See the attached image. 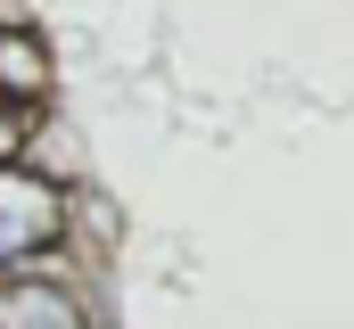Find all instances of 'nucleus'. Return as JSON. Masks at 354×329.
Returning a JSON list of instances; mask_svg holds the SVG:
<instances>
[{"instance_id": "obj_4", "label": "nucleus", "mask_w": 354, "mask_h": 329, "mask_svg": "<svg viewBox=\"0 0 354 329\" xmlns=\"http://www.w3.org/2000/svg\"><path fill=\"white\" fill-rule=\"evenodd\" d=\"M33 132H41V107H17V99H0V173H8V164H25Z\"/></svg>"}, {"instance_id": "obj_2", "label": "nucleus", "mask_w": 354, "mask_h": 329, "mask_svg": "<svg viewBox=\"0 0 354 329\" xmlns=\"http://www.w3.org/2000/svg\"><path fill=\"white\" fill-rule=\"evenodd\" d=\"M0 329H91V313L66 280L17 272V280H0Z\"/></svg>"}, {"instance_id": "obj_3", "label": "nucleus", "mask_w": 354, "mask_h": 329, "mask_svg": "<svg viewBox=\"0 0 354 329\" xmlns=\"http://www.w3.org/2000/svg\"><path fill=\"white\" fill-rule=\"evenodd\" d=\"M0 99H17V107L50 99V50L33 33H17V25H0Z\"/></svg>"}, {"instance_id": "obj_1", "label": "nucleus", "mask_w": 354, "mask_h": 329, "mask_svg": "<svg viewBox=\"0 0 354 329\" xmlns=\"http://www.w3.org/2000/svg\"><path fill=\"white\" fill-rule=\"evenodd\" d=\"M75 231V198H66V181L58 173H41V164H8L0 173V272L17 280V272H41L58 247Z\"/></svg>"}]
</instances>
